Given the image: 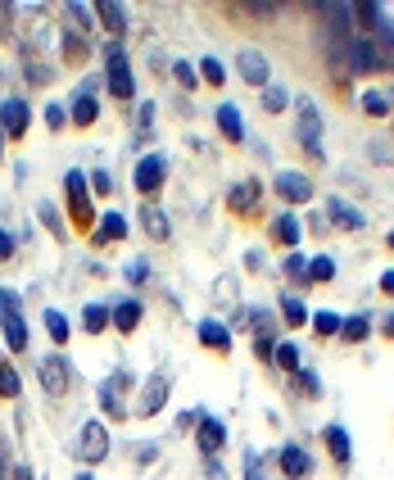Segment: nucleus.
<instances>
[{"mask_svg": "<svg viewBox=\"0 0 394 480\" xmlns=\"http://www.w3.org/2000/svg\"><path fill=\"white\" fill-rule=\"evenodd\" d=\"M0 326H5V344L14 353L27 349V322L18 313V295L14 290H0Z\"/></svg>", "mask_w": 394, "mask_h": 480, "instance_id": "nucleus-1", "label": "nucleus"}, {"mask_svg": "<svg viewBox=\"0 0 394 480\" xmlns=\"http://www.w3.org/2000/svg\"><path fill=\"white\" fill-rule=\"evenodd\" d=\"M104 78H109V91L118 95V100H132V91H136V82H132L127 55H122L118 45H113V50H109V73H104Z\"/></svg>", "mask_w": 394, "mask_h": 480, "instance_id": "nucleus-2", "label": "nucleus"}, {"mask_svg": "<svg viewBox=\"0 0 394 480\" xmlns=\"http://www.w3.org/2000/svg\"><path fill=\"white\" fill-rule=\"evenodd\" d=\"M104 453H109V435H104V426H100V421H86L82 439H78V458H82V463H100Z\"/></svg>", "mask_w": 394, "mask_h": 480, "instance_id": "nucleus-3", "label": "nucleus"}, {"mask_svg": "<svg viewBox=\"0 0 394 480\" xmlns=\"http://www.w3.org/2000/svg\"><path fill=\"white\" fill-rule=\"evenodd\" d=\"M41 386L50 390L55 399H59V395H69V358H59V353L41 358Z\"/></svg>", "mask_w": 394, "mask_h": 480, "instance_id": "nucleus-4", "label": "nucleus"}, {"mask_svg": "<svg viewBox=\"0 0 394 480\" xmlns=\"http://www.w3.org/2000/svg\"><path fill=\"white\" fill-rule=\"evenodd\" d=\"M300 141L313 150H322V118H317V104L313 100H300Z\"/></svg>", "mask_w": 394, "mask_h": 480, "instance_id": "nucleus-5", "label": "nucleus"}, {"mask_svg": "<svg viewBox=\"0 0 394 480\" xmlns=\"http://www.w3.org/2000/svg\"><path fill=\"white\" fill-rule=\"evenodd\" d=\"M163 172H168V163H163L159 155L141 159V163H136V190H141V195H150V190H159V186H163Z\"/></svg>", "mask_w": 394, "mask_h": 480, "instance_id": "nucleus-6", "label": "nucleus"}, {"mask_svg": "<svg viewBox=\"0 0 394 480\" xmlns=\"http://www.w3.org/2000/svg\"><path fill=\"white\" fill-rule=\"evenodd\" d=\"M353 69H381V55H377V45H372V36L363 32V36H353V45H349V73Z\"/></svg>", "mask_w": 394, "mask_h": 480, "instance_id": "nucleus-7", "label": "nucleus"}, {"mask_svg": "<svg viewBox=\"0 0 394 480\" xmlns=\"http://www.w3.org/2000/svg\"><path fill=\"white\" fill-rule=\"evenodd\" d=\"M236 64H240V78H245L249 86H267V59L258 50H240Z\"/></svg>", "mask_w": 394, "mask_h": 480, "instance_id": "nucleus-8", "label": "nucleus"}, {"mask_svg": "<svg viewBox=\"0 0 394 480\" xmlns=\"http://www.w3.org/2000/svg\"><path fill=\"white\" fill-rule=\"evenodd\" d=\"M64 186H69L73 218H78V223H91V204H86V177H82V172H69V177H64Z\"/></svg>", "mask_w": 394, "mask_h": 480, "instance_id": "nucleus-9", "label": "nucleus"}, {"mask_svg": "<svg viewBox=\"0 0 394 480\" xmlns=\"http://www.w3.org/2000/svg\"><path fill=\"white\" fill-rule=\"evenodd\" d=\"M0 127H5L9 136H23L27 132V104L23 100H5L0 104Z\"/></svg>", "mask_w": 394, "mask_h": 480, "instance_id": "nucleus-10", "label": "nucleus"}, {"mask_svg": "<svg viewBox=\"0 0 394 480\" xmlns=\"http://www.w3.org/2000/svg\"><path fill=\"white\" fill-rule=\"evenodd\" d=\"M276 190H281L290 204H304V199H313L309 177H300V172H281V177H276Z\"/></svg>", "mask_w": 394, "mask_h": 480, "instance_id": "nucleus-11", "label": "nucleus"}, {"mask_svg": "<svg viewBox=\"0 0 394 480\" xmlns=\"http://www.w3.org/2000/svg\"><path fill=\"white\" fill-rule=\"evenodd\" d=\"M281 472H286V476H290V480H304V476H309V472H313V463H309V453H304V449H300V444H286V449H281Z\"/></svg>", "mask_w": 394, "mask_h": 480, "instance_id": "nucleus-12", "label": "nucleus"}, {"mask_svg": "<svg viewBox=\"0 0 394 480\" xmlns=\"http://www.w3.org/2000/svg\"><path fill=\"white\" fill-rule=\"evenodd\" d=\"M163 399H168V376L159 372V376H150V386L141 390V412H146V417H150V412H159Z\"/></svg>", "mask_w": 394, "mask_h": 480, "instance_id": "nucleus-13", "label": "nucleus"}, {"mask_svg": "<svg viewBox=\"0 0 394 480\" xmlns=\"http://www.w3.org/2000/svg\"><path fill=\"white\" fill-rule=\"evenodd\" d=\"M141 223H146V232L155 236V240H168L172 236V227H168V213L155 204H141Z\"/></svg>", "mask_w": 394, "mask_h": 480, "instance_id": "nucleus-14", "label": "nucleus"}, {"mask_svg": "<svg viewBox=\"0 0 394 480\" xmlns=\"http://www.w3.org/2000/svg\"><path fill=\"white\" fill-rule=\"evenodd\" d=\"M218 127H223L227 141H245V122H240L236 104H218Z\"/></svg>", "mask_w": 394, "mask_h": 480, "instance_id": "nucleus-15", "label": "nucleus"}, {"mask_svg": "<svg viewBox=\"0 0 394 480\" xmlns=\"http://www.w3.org/2000/svg\"><path fill=\"white\" fill-rule=\"evenodd\" d=\"M326 209H331V213H335V223H340V227H349V232L367 227V218H363L353 204H344V199H326Z\"/></svg>", "mask_w": 394, "mask_h": 480, "instance_id": "nucleus-16", "label": "nucleus"}, {"mask_svg": "<svg viewBox=\"0 0 394 480\" xmlns=\"http://www.w3.org/2000/svg\"><path fill=\"white\" fill-rule=\"evenodd\" d=\"M95 14H100V23L109 27L113 36H118L122 27H127V14H122V5H113V0H100V5H95Z\"/></svg>", "mask_w": 394, "mask_h": 480, "instance_id": "nucleus-17", "label": "nucleus"}, {"mask_svg": "<svg viewBox=\"0 0 394 480\" xmlns=\"http://www.w3.org/2000/svg\"><path fill=\"white\" fill-rule=\"evenodd\" d=\"M136 322H141V304L136 299H122L118 309H113V326H118V331H136Z\"/></svg>", "mask_w": 394, "mask_h": 480, "instance_id": "nucleus-18", "label": "nucleus"}, {"mask_svg": "<svg viewBox=\"0 0 394 480\" xmlns=\"http://www.w3.org/2000/svg\"><path fill=\"white\" fill-rule=\"evenodd\" d=\"M199 340L213 344V349H227V344H232V335H227L223 322H199Z\"/></svg>", "mask_w": 394, "mask_h": 480, "instance_id": "nucleus-19", "label": "nucleus"}, {"mask_svg": "<svg viewBox=\"0 0 394 480\" xmlns=\"http://www.w3.org/2000/svg\"><path fill=\"white\" fill-rule=\"evenodd\" d=\"M199 430H204V435H199V444H204V449H223V439H227V430H223V421H213V417H204V421H199Z\"/></svg>", "mask_w": 394, "mask_h": 480, "instance_id": "nucleus-20", "label": "nucleus"}, {"mask_svg": "<svg viewBox=\"0 0 394 480\" xmlns=\"http://www.w3.org/2000/svg\"><path fill=\"white\" fill-rule=\"evenodd\" d=\"M326 444H331L335 463H349V435H344L340 426H331V430H326Z\"/></svg>", "mask_w": 394, "mask_h": 480, "instance_id": "nucleus-21", "label": "nucleus"}, {"mask_svg": "<svg viewBox=\"0 0 394 480\" xmlns=\"http://www.w3.org/2000/svg\"><path fill=\"white\" fill-rule=\"evenodd\" d=\"M249 204H258V186H254V181H245V186L232 190V209H236V213H245Z\"/></svg>", "mask_w": 394, "mask_h": 480, "instance_id": "nucleus-22", "label": "nucleus"}, {"mask_svg": "<svg viewBox=\"0 0 394 480\" xmlns=\"http://www.w3.org/2000/svg\"><path fill=\"white\" fill-rule=\"evenodd\" d=\"M127 236V223H122L118 213H104V223H100V240H122Z\"/></svg>", "mask_w": 394, "mask_h": 480, "instance_id": "nucleus-23", "label": "nucleus"}, {"mask_svg": "<svg viewBox=\"0 0 394 480\" xmlns=\"http://www.w3.org/2000/svg\"><path fill=\"white\" fill-rule=\"evenodd\" d=\"M300 236H304V227L295 223L290 213H286V218H276V240H286V245H295V240H300Z\"/></svg>", "mask_w": 394, "mask_h": 480, "instance_id": "nucleus-24", "label": "nucleus"}, {"mask_svg": "<svg viewBox=\"0 0 394 480\" xmlns=\"http://www.w3.org/2000/svg\"><path fill=\"white\" fill-rule=\"evenodd\" d=\"M95 113H100V104H95L91 95H82V100L73 104V122H82V127H86V122H95Z\"/></svg>", "mask_w": 394, "mask_h": 480, "instance_id": "nucleus-25", "label": "nucleus"}, {"mask_svg": "<svg viewBox=\"0 0 394 480\" xmlns=\"http://www.w3.org/2000/svg\"><path fill=\"white\" fill-rule=\"evenodd\" d=\"M363 109H367L372 118H386V113H390V100H386L381 91H367V95H363Z\"/></svg>", "mask_w": 394, "mask_h": 480, "instance_id": "nucleus-26", "label": "nucleus"}, {"mask_svg": "<svg viewBox=\"0 0 394 480\" xmlns=\"http://www.w3.org/2000/svg\"><path fill=\"white\" fill-rule=\"evenodd\" d=\"M45 331H50L55 340L64 344V340H69V318H64V313H55V309H50V313H45Z\"/></svg>", "mask_w": 394, "mask_h": 480, "instance_id": "nucleus-27", "label": "nucleus"}, {"mask_svg": "<svg viewBox=\"0 0 394 480\" xmlns=\"http://www.w3.org/2000/svg\"><path fill=\"white\" fill-rule=\"evenodd\" d=\"M276 367H286V372H295V367H300V349H295L290 340H286V344H276Z\"/></svg>", "mask_w": 394, "mask_h": 480, "instance_id": "nucleus-28", "label": "nucleus"}, {"mask_svg": "<svg viewBox=\"0 0 394 480\" xmlns=\"http://www.w3.org/2000/svg\"><path fill=\"white\" fill-rule=\"evenodd\" d=\"M0 395H5V399L18 395V372L9 367V362H0Z\"/></svg>", "mask_w": 394, "mask_h": 480, "instance_id": "nucleus-29", "label": "nucleus"}, {"mask_svg": "<svg viewBox=\"0 0 394 480\" xmlns=\"http://www.w3.org/2000/svg\"><path fill=\"white\" fill-rule=\"evenodd\" d=\"M104 326H109V309H104V304H91V309H86V331H104Z\"/></svg>", "mask_w": 394, "mask_h": 480, "instance_id": "nucleus-30", "label": "nucleus"}, {"mask_svg": "<svg viewBox=\"0 0 394 480\" xmlns=\"http://www.w3.org/2000/svg\"><path fill=\"white\" fill-rule=\"evenodd\" d=\"M309 276H313V281H331V276H335V263H331V258H313V263H309Z\"/></svg>", "mask_w": 394, "mask_h": 480, "instance_id": "nucleus-31", "label": "nucleus"}, {"mask_svg": "<svg viewBox=\"0 0 394 480\" xmlns=\"http://www.w3.org/2000/svg\"><path fill=\"white\" fill-rule=\"evenodd\" d=\"M286 100H290V95H286L281 86H267V91H263V104H267L272 113H281V109H286Z\"/></svg>", "mask_w": 394, "mask_h": 480, "instance_id": "nucleus-32", "label": "nucleus"}, {"mask_svg": "<svg viewBox=\"0 0 394 480\" xmlns=\"http://www.w3.org/2000/svg\"><path fill=\"white\" fill-rule=\"evenodd\" d=\"M281 313H286V318H290L295 326H300L304 318H309V313H304V304H300V299H290V295H286V299H281Z\"/></svg>", "mask_w": 394, "mask_h": 480, "instance_id": "nucleus-33", "label": "nucleus"}, {"mask_svg": "<svg viewBox=\"0 0 394 480\" xmlns=\"http://www.w3.org/2000/svg\"><path fill=\"white\" fill-rule=\"evenodd\" d=\"M199 73H204V82H213V86H223V78H227L218 59H204V64H199Z\"/></svg>", "mask_w": 394, "mask_h": 480, "instance_id": "nucleus-34", "label": "nucleus"}, {"mask_svg": "<svg viewBox=\"0 0 394 480\" xmlns=\"http://www.w3.org/2000/svg\"><path fill=\"white\" fill-rule=\"evenodd\" d=\"M313 326H317L322 335H335V331H340V318H335V313H317Z\"/></svg>", "mask_w": 394, "mask_h": 480, "instance_id": "nucleus-35", "label": "nucleus"}, {"mask_svg": "<svg viewBox=\"0 0 394 480\" xmlns=\"http://www.w3.org/2000/svg\"><path fill=\"white\" fill-rule=\"evenodd\" d=\"M340 331L349 335V340H363V335H367V318H349V322H340Z\"/></svg>", "mask_w": 394, "mask_h": 480, "instance_id": "nucleus-36", "label": "nucleus"}, {"mask_svg": "<svg viewBox=\"0 0 394 480\" xmlns=\"http://www.w3.org/2000/svg\"><path fill=\"white\" fill-rule=\"evenodd\" d=\"M41 218H45V227H50L55 236H64V223H59V213H55L50 204H41Z\"/></svg>", "mask_w": 394, "mask_h": 480, "instance_id": "nucleus-37", "label": "nucleus"}, {"mask_svg": "<svg viewBox=\"0 0 394 480\" xmlns=\"http://www.w3.org/2000/svg\"><path fill=\"white\" fill-rule=\"evenodd\" d=\"M45 122H50V127H64V122H69V113H64V104H50V109H45Z\"/></svg>", "mask_w": 394, "mask_h": 480, "instance_id": "nucleus-38", "label": "nucleus"}, {"mask_svg": "<svg viewBox=\"0 0 394 480\" xmlns=\"http://www.w3.org/2000/svg\"><path fill=\"white\" fill-rule=\"evenodd\" d=\"M91 186L100 190V195H109V186H113V181H109V172H95V177H91Z\"/></svg>", "mask_w": 394, "mask_h": 480, "instance_id": "nucleus-39", "label": "nucleus"}, {"mask_svg": "<svg viewBox=\"0 0 394 480\" xmlns=\"http://www.w3.org/2000/svg\"><path fill=\"white\" fill-rule=\"evenodd\" d=\"M9 254H14V236L0 232V258H9Z\"/></svg>", "mask_w": 394, "mask_h": 480, "instance_id": "nucleus-40", "label": "nucleus"}, {"mask_svg": "<svg viewBox=\"0 0 394 480\" xmlns=\"http://www.w3.org/2000/svg\"><path fill=\"white\" fill-rule=\"evenodd\" d=\"M177 82H181V86H195V73H190L186 64H177Z\"/></svg>", "mask_w": 394, "mask_h": 480, "instance_id": "nucleus-41", "label": "nucleus"}, {"mask_svg": "<svg viewBox=\"0 0 394 480\" xmlns=\"http://www.w3.org/2000/svg\"><path fill=\"white\" fill-rule=\"evenodd\" d=\"M286 272H309V267H304L300 254H290V258H286Z\"/></svg>", "mask_w": 394, "mask_h": 480, "instance_id": "nucleus-42", "label": "nucleus"}, {"mask_svg": "<svg viewBox=\"0 0 394 480\" xmlns=\"http://www.w3.org/2000/svg\"><path fill=\"white\" fill-rule=\"evenodd\" d=\"M127 276H132V281H146L150 272H146V263H132V267H127Z\"/></svg>", "mask_w": 394, "mask_h": 480, "instance_id": "nucleus-43", "label": "nucleus"}, {"mask_svg": "<svg viewBox=\"0 0 394 480\" xmlns=\"http://www.w3.org/2000/svg\"><path fill=\"white\" fill-rule=\"evenodd\" d=\"M381 290H386V295H394V272H386V276H381Z\"/></svg>", "mask_w": 394, "mask_h": 480, "instance_id": "nucleus-44", "label": "nucleus"}, {"mask_svg": "<svg viewBox=\"0 0 394 480\" xmlns=\"http://www.w3.org/2000/svg\"><path fill=\"white\" fill-rule=\"evenodd\" d=\"M5 18H9V5H0V27H5Z\"/></svg>", "mask_w": 394, "mask_h": 480, "instance_id": "nucleus-45", "label": "nucleus"}, {"mask_svg": "<svg viewBox=\"0 0 394 480\" xmlns=\"http://www.w3.org/2000/svg\"><path fill=\"white\" fill-rule=\"evenodd\" d=\"M386 331H390V335H394V318H390V322H386Z\"/></svg>", "mask_w": 394, "mask_h": 480, "instance_id": "nucleus-46", "label": "nucleus"}, {"mask_svg": "<svg viewBox=\"0 0 394 480\" xmlns=\"http://www.w3.org/2000/svg\"><path fill=\"white\" fill-rule=\"evenodd\" d=\"M78 480H91V476H78Z\"/></svg>", "mask_w": 394, "mask_h": 480, "instance_id": "nucleus-47", "label": "nucleus"}, {"mask_svg": "<svg viewBox=\"0 0 394 480\" xmlns=\"http://www.w3.org/2000/svg\"><path fill=\"white\" fill-rule=\"evenodd\" d=\"M390 245H394V232H390Z\"/></svg>", "mask_w": 394, "mask_h": 480, "instance_id": "nucleus-48", "label": "nucleus"}, {"mask_svg": "<svg viewBox=\"0 0 394 480\" xmlns=\"http://www.w3.org/2000/svg\"><path fill=\"white\" fill-rule=\"evenodd\" d=\"M0 141H5V136H0ZM0 150H5V146H0Z\"/></svg>", "mask_w": 394, "mask_h": 480, "instance_id": "nucleus-49", "label": "nucleus"}]
</instances>
